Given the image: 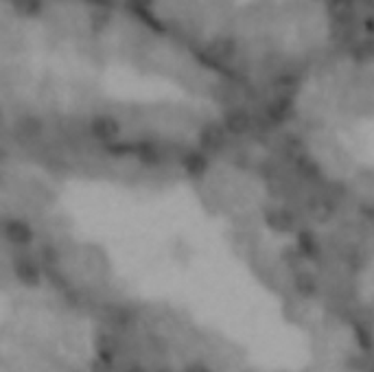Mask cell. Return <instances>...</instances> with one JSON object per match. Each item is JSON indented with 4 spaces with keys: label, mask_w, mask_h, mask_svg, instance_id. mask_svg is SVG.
Segmentation results:
<instances>
[{
    "label": "cell",
    "mask_w": 374,
    "mask_h": 372,
    "mask_svg": "<svg viewBox=\"0 0 374 372\" xmlns=\"http://www.w3.org/2000/svg\"><path fill=\"white\" fill-rule=\"evenodd\" d=\"M317 287H319L317 276L311 272H298L293 276V289L302 298H313L317 293Z\"/></svg>",
    "instance_id": "8992f818"
},
{
    "label": "cell",
    "mask_w": 374,
    "mask_h": 372,
    "mask_svg": "<svg viewBox=\"0 0 374 372\" xmlns=\"http://www.w3.org/2000/svg\"><path fill=\"white\" fill-rule=\"evenodd\" d=\"M298 248L304 256H308V259H315V256L319 254V243L315 239V235H311L308 230H304V233H300L298 237Z\"/></svg>",
    "instance_id": "ba28073f"
},
{
    "label": "cell",
    "mask_w": 374,
    "mask_h": 372,
    "mask_svg": "<svg viewBox=\"0 0 374 372\" xmlns=\"http://www.w3.org/2000/svg\"><path fill=\"white\" fill-rule=\"evenodd\" d=\"M265 222L269 224V228L280 230V233H289V230L295 228V215L285 206H274L265 211Z\"/></svg>",
    "instance_id": "277c9868"
},
{
    "label": "cell",
    "mask_w": 374,
    "mask_h": 372,
    "mask_svg": "<svg viewBox=\"0 0 374 372\" xmlns=\"http://www.w3.org/2000/svg\"><path fill=\"white\" fill-rule=\"evenodd\" d=\"M88 127H90V136L95 140H101V143H114L123 132L121 121L112 117V114H95L90 119Z\"/></svg>",
    "instance_id": "6da1fadb"
},
{
    "label": "cell",
    "mask_w": 374,
    "mask_h": 372,
    "mask_svg": "<svg viewBox=\"0 0 374 372\" xmlns=\"http://www.w3.org/2000/svg\"><path fill=\"white\" fill-rule=\"evenodd\" d=\"M14 276L27 287H37L42 280V267L29 254H22L14 261Z\"/></svg>",
    "instance_id": "7a4b0ae2"
},
{
    "label": "cell",
    "mask_w": 374,
    "mask_h": 372,
    "mask_svg": "<svg viewBox=\"0 0 374 372\" xmlns=\"http://www.w3.org/2000/svg\"><path fill=\"white\" fill-rule=\"evenodd\" d=\"M3 235H5V239L11 243V246H18V248L31 246L33 239H35L33 228L27 222H22V219H7L3 224Z\"/></svg>",
    "instance_id": "3957f363"
},
{
    "label": "cell",
    "mask_w": 374,
    "mask_h": 372,
    "mask_svg": "<svg viewBox=\"0 0 374 372\" xmlns=\"http://www.w3.org/2000/svg\"><path fill=\"white\" fill-rule=\"evenodd\" d=\"M16 130L22 138L27 140H35L44 134V121L40 117H35V114H24V117L18 119L16 123Z\"/></svg>",
    "instance_id": "5b68a950"
},
{
    "label": "cell",
    "mask_w": 374,
    "mask_h": 372,
    "mask_svg": "<svg viewBox=\"0 0 374 372\" xmlns=\"http://www.w3.org/2000/svg\"><path fill=\"white\" fill-rule=\"evenodd\" d=\"M0 119H3V112H0Z\"/></svg>",
    "instance_id": "9c48e42d"
},
{
    "label": "cell",
    "mask_w": 374,
    "mask_h": 372,
    "mask_svg": "<svg viewBox=\"0 0 374 372\" xmlns=\"http://www.w3.org/2000/svg\"><path fill=\"white\" fill-rule=\"evenodd\" d=\"M351 55L359 61V63H366L374 59V37H361L357 40L351 48Z\"/></svg>",
    "instance_id": "52a82bcc"
}]
</instances>
